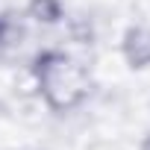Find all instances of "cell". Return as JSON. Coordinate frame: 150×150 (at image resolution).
Here are the masks:
<instances>
[{
	"mask_svg": "<svg viewBox=\"0 0 150 150\" xmlns=\"http://www.w3.org/2000/svg\"><path fill=\"white\" fill-rule=\"evenodd\" d=\"M121 56L129 71H147L150 68V27L129 24L121 35Z\"/></svg>",
	"mask_w": 150,
	"mask_h": 150,
	"instance_id": "7a4b0ae2",
	"label": "cell"
},
{
	"mask_svg": "<svg viewBox=\"0 0 150 150\" xmlns=\"http://www.w3.org/2000/svg\"><path fill=\"white\" fill-rule=\"evenodd\" d=\"M33 80L38 86L44 106L56 115L74 112L91 94L88 71L74 56H68L65 50H56V47H44L33 56Z\"/></svg>",
	"mask_w": 150,
	"mask_h": 150,
	"instance_id": "6da1fadb",
	"label": "cell"
},
{
	"mask_svg": "<svg viewBox=\"0 0 150 150\" xmlns=\"http://www.w3.org/2000/svg\"><path fill=\"white\" fill-rule=\"evenodd\" d=\"M24 15L33 21V24H41V27H59L65 21V3L62 0H30Z\"/></svg>",
	"mask_w": 150,
	"mask_h": 150,
	"instance_id": "277c9868",
	"label": "cell"
},
{
	"mask_svg": "<svg viewBox=\"0 0 150 150\" xmlns=\"http://www.w3.org/2000/svg\"><path fill=\"white\" fill-rule=\"evenodd\" d=\"M24 41H27V21H24V15L15 12V9L0 12V50L12 53Z\"/></svg>",
	"mask_w": 150,
	"mask_h": 150,
	"instance_id": "3957f363",
	"label": "cell"
},
{
	"mask_svg": "<svg viewBox=\"0 0 150 150\" xmlns=\"http://www.w3.org/2000/svg\"><path fill=\"white\" fill-rule=\"evenodd\" d=\"M71 38L77 44H94V30L88 18H74L71 21Z\"/></svg>",
	"mask_w": 150,
	"mask_h": 150,
	"instance_id": "5b68a950",
	"label": "cell"
},
{
	"mask_svg": "<svg viewBox=\"0 0 150 150\" xmlns=\"http://www.w3.org/2000/svg\"><path fill=\"white\" fill-rule=\"evenodd\" d=\"M138 150H150V132L141 138V144H138Z\"/></svg>",
	"mask_w": 150,
	"mask_h": 150,
	"instance_id": "8992f818",
	"label": "cell"
}]
</instances>
